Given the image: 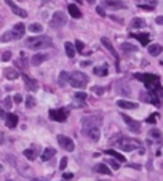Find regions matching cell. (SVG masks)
<instances>
[{"label":"cell","instance_id":"47","mask_svg":"<svg viewBox=\"0 0 163 181\" xmlns=\"http://www.w3.org/2000/svg\"><path fill=\"white\" fill-rule=\"evenodd\" d=\"M155 21H157V24H163V16H158Z\"/></svg>","mask_w":163,"mask_h":181},{"label":"cell","instance_id":"40","mask_svg":"<svg viewBox=\"0 0 163 181\" xmlns=\"http://www.w3.org/2000/svg\"><path fill=\"white\" fill-rule=\"evenodd\" d=\"M96 11H98V15H99V16H104V15H106V11H104V8H102V6H98V8H96Z\"/></svg>","mask_w":163,"mask_h":181},{"label":"cell","instance_id":"22","mask_svg":"<svg viewBox=\"0 0 163 181\" xmlns=\"http://www.w3.org/2000/svg\"><path fill=\"white\" fill-rule=\"evenodd\" d=\"M54 154H56V151H54L53 148H46V149L43 151V154H42V159L46 162V160H50V159H53Z\"/></svg>","mask_w":163,"mask_h":181},{"label":"cell","instance_id":"37","mask_svg":"<svg viewBox=\"0 0 163 181\" xmlns=\"http://www.w3.org/2000/svg\"><path fill=\"white\" fill-rule=\"evenodd\" d=\"M66 165H67V157H62V159H61V162H59V168H61V170H64V168H66Z\"/></svg>","mask_w":163,"mask_h":181},{"label":"cell","instance_id":"54","mask_svg":"<svg viewBox=\"0 0 163 181\" xmlns=\"http://www.w3.org/2000/svg\"><path fill=\"white\" fill-rule=\"evenodd\" d=\"M8 181H11V179H8Z\"/></svg>","mask_w":163,"mask_h":181},{"label":"cell","instance_id":"30","mask_svg":"<svg viewBox=\"0 0 163 181\" xmlns=\"http://www.w3.org/2000/svg\"><path fill=\"white\" fill-rule=\"evenodd\" d=\"M120 47H122L123 51H138V47H134V45H131V43H122Z\"/></svg>","mask_w":163,"mask_h":181},{"label":"cell","instance_id":"49","mask_svg":"<svg viewBox=\"0 0 163 181\" xmlns=\"http://www.w3.org/2000/svg\"><path fill=\"white\" fill-rule=\"evenodd\" d=\"M87 2H88V3H90V5H93V3H94V2H96V0H87Z\"/></svg>","mask_w":163,"mask_h":181},{"label":"cell","instance_id":"8","mask_svg":"<svg viewBox=\"0 0 163 181\" xmlns=\"http://www.w3.org/2000/svg\"><path fill=\"white\" fill-rule=\"evenodd\" d=\"M85 130H87V135L93 143L99 141V136H101V130H99V127H90V128H85Z\"/></svg>","mask_w":163,"mask_h":181},{"label":"cell","instance_id":"17","mask_svg":"<svg viewBox=\"0 0 163 181\" xmlns=\"http://www.w3.org/2000/svg\"><path fill=\"white\" fill-rule=\"evenodd\" d=\"M67 10H69V15L72 16V18H75V19H80V18H82V11L77 8V5L70 3V5L67 6Z\"/></svg>","mask_w":163,"mask_h":181},{"label":"cell","instance_id":"31","mask_svg":"<svg viewBox=\"0 0 163 181\" xmlns=\"http://www.w3.org/2000/svg\"><path fill=\"white\" fill-rule=\"evenodd\" d=\"M24 156H26L27 160H35V152L32 149H26L24 151Z\"/></svg>","mask_w":163,"mask_h":181},{"label":"cell","instance_id":"4","mask_svg":"<svg viewBox=\"0 0 163 181\" xmlns=\"http://www.w3.org/2000/svg\"><path fill=\"white\" fill-rule=\"evenodd\" d=\"M58 143H59V146L64 151H67V152H72L74 149H75V144H74V141L70 140L69 136H64V135H59L58 136Z\"/></svg>","mask_w":163,"mask_h":181},{"label":"cell","instance_id":"23","mask_svg":"<svg viewBox=\"0 0 163 181\" xmlns=\"http://www.w3.org/2000/svg\"><path fill=\"white\" fill-rule=\"evenodd\" d=\"M144 26H146V21L141 19V18H134L130 24V27H133V29H141V27H144Z\"/></svg>","mask_w":163,"mask_h":181},{"label":"cell","instance_id":"25","mask_svg":"<svg viewBox=\"0 0 163 181\" xmlns=\"http://www.w3.org/2000/svg\"><path fill=\"white\" fill-rule=\"evenodd\" d=\"M131 36L134 39H138L141 42V45H147L149 43V36H147V34H131Z\"/></svg>","mask_w":163,"mask_h":181},{"label":"cell","instance_id":"45","mask_svg":"<svg viewBox=\"0 0 163 181\" xmlns=\"http://www.w3.org/2000/svg\"><path fill=\"white\" fill-rule=\"evenodd\" d=\"M155 117H157V115H150V117L147 119V122H149V123H155Z\"/></svg>","mask_w":163,"mask_h":181},{"label":"cell","instance_id":"20","mask_svg":"<svg viewBox=\"0 0 163 181\" xmlns=\"http://www.w3.org/2000/svg\"><path fill=\"white\" fill-rule=\"evenodd\" d=\"M94 170H96L98 173H102V175H107V176L112 175V170H109L106 164H98V165L94 167Z\"/></svg>","mask_w":163,"mask_h":181},{"label":"cell","instance_id":"51","mask_svg":"<svg viewBox=\"0 0 163 181\" xmlns=\"http://www.w3.org/2000/svg\"><path fill=\"white\" fill-rule=\"evenodd\" d=\"M0 172H3V165L2 164H0Z\"/></svg>","mask_w":163,"mask_h":181},{"label":"cell","instance_id":"42","mask_svg":"<svg viewBox=\"0 0 163 181\" xmlns=\"http://www.w3.org/2000/svg\"><path fill=\"white\" fill-rule=\"evenodd\" d=\"M139 8H143V10H152L154 6L152 5H139Z\"/></svg>","mask_w":163,"mask_h":181},{"label":"cell","instance_id":"10","mask_svg":"<svg viewBox=\"0 0 163 181\" xmlns=\"http://www.w3.org/2000/svg\"><path fill=\"white\" fill-rule=\"evenodd\" d=\"M5 2H6V5L10 6L11 11L15 13V15H18V16H21V18H26V16H27V11L23 10V8H19L18 5H15V3H13V0H5Z\"/></svg>","mask_w":163,"mask_h":181},{"label":"cell","instance_id":"46","mask_svg":"<svg viewBox=\"0 0 163 181\" xmlns=\"http://www.w3.org/2000/svg\"><path fill=\"white\" fill-rule=\"evenodd\" d=\"M138 2H149L152 6H155V0H138Z\"/></svg>","mask_w":163,"mask_h":181},{"label":"cell","instance_id":"15","mask_svg":"<svg viewBox=\"0 0 163 181\" xmlns=\"http://www.w3.org/2000/svg\"><path fill=\"white\" fill-rule=\"evenodd\" d=\"M117 106L122 107V109H136L138 104L133 103V101H126V100H118L117 101Z\"/></svg>","mask_w":163,"mask_h":181},{"label":"cell","instance_id":"43","mask_svg":"<svg viewBox=\"0 0 163 181\" xmlns=\"http://www.w3.org/2000/svg\"><path fill=\"white\" fill-rule=\"evenodd\" d=\"M6 117V114H5V111H3V107L0 106V119H5Z\"/></svg>","mask_w":163,"mask_h":181},{"label":"cell","instance_id":"21","mask_svg":"<svg viewBox=\"0 0 163 181\" xmlns=\"http://www.w3.org/2000/svg\"><path fill=\"white\" fill-rule=\"evenodd\" d=\"M163 51V48H161V45H158V43H154V45H149V53L152 55V56H158V55Z\"/></svg>","mask_w":163,"mask_h":181},{"label":"cell","instance_id":"24","mask_svg":"<svg viewBox=\"0 0 163 181\" xmlns=\"http://www.w3.org/2000/svg\"><path fill=\"white\" fill-rule=\"evenodd\" d=\"M64 48H66V55L69 58H74L75 56V47L70 43V42H66L64 43Z\"/></svg>","mask_w":163,"mask_h":181},{"label":"cell","instance_id":"27","mask_svg":"<svg viewBox=\"0 0 163 181\" xmlns=\"http://www.w3.org/2000/svg\"><path fill=\"white\" fill-rule=\"evenodd\" d=\"M106 154H109V156H114V157L117 159L118 162H125V157H123L122 154H120V152H115V151H110V149H107V151H106Z\"/></svg>","mask_w":163,"mask_h":181},{"label":"cell","instance_id":"53","mask_svg":"<svg viewBox=\"0 0 163 181\" xmlns=\"http://www.w3.org/2000/svg\"><path fill=\"white\" fill-rule=\"evenodd\" d=\"M61 181H64V179H61Z\"/></svg>","mask_w":163,"mask_h":181},{"label":"cell","instance_id":"52","mask_svg":"<svg viewBox=\"0 0 163 181\" xmlns=\"http://www.w3.org/2000/svg\"><path fill=\"white\" fill-rule=\"evenodd\" d=\"M32 181H42V179H37V178H35V179H32Z\"/></svg>","mask_w":163,"mask_h":181},{"label":"cell","instance_id":"18","mask_svg":"<svg viewBox=\"0 0 163 181\" xmlns=\"http://www.w3.org/2000/svg\"><path fill=\"white\" fill-rule=\"evenodd\" d=\"M46 59H48L46 55H34L32 59H31V64H32V66H40L42 62L46 61Z\"/></svg>","mask_w":163,"mask_h":181},{"label":"cell","instance_id":"2","mask_svg":"<svg viewBox=\"0 0 163 181\" xmlns=\"http://www.w3.org/2000/svg\"><path fill=\"white\" fill-rule=\"evenodd\" d=\"M69 83L74 88H85V87H87V83H88V77L83 72L75 71V72H72L69 75Z\"/></svg>","mask_w":163,"mask_h":181},{"label":"cell","instance_id":"50","mask_svg":"<svg viewBox=\"0 0 163 181\" xmlns=\"http://www.w3.org/2000/svg\"><path fill=\"white\" fill-rule=\"evenodd\" d=\"M2 140H3V135H2V133H0V143H2Z\"/></svg>","mask_w":163,"mask_h":181},{"label":"cell","instance_id":"16","mask_svg":"<svg viewBox=\"0 0 163 181\" xmlns=\"http://www.w3.org/2000/svg\"><path fill=\"white\" fill-rule=\"evenodd\" d=\"M3 74H5V77L8 79V80H16L19 77L18 71H16V69H13V67H6L5 71H3Z\"/></svg>","mask_w":163,"mask_h":181},{"label":"cell","instance_id":"48","mask_svg":"<svg viewBox=\"0 0 163 181\" xmlns=\"http://www.w3.org/2000/svg\"><path fill=\"white\" fill-rule=\"evenodd\" d=\"M72 178V173H64V179H70Z\"/></svg>","mask_w":163,"mask_h":181},{"label":"cell","instance_id":"7","mask_svg":"<svg viewBox=\"0 0 163 181\" xmlns=\"http://www.w3.org/2000/svg\"><path fill=\"white\" fill-rule=\"evenodd\" d=\"M122 117H123L125 123L128 125V130H130V131H133V133H141V123H139V122L130 119L128 115H122Z\"/></svg>","mask_w":163,"mask_h":181},{"label":"cell","instance_id":"26","mask_svg":"<svg viewBox=\"0 0 163 181\" xmlns=\"http://www.w3.org/2000/svg\"><path fill=\"white\" fill-rule=\"evenodd\" d=\"M29 31L34 32V34H40L42 31H43V27H42V24H39V23H32L29 26Z\"/></svg>","mask_w":163,"mask_h":181},{"label":"cell","instance_id":"28","mask_svg":"<svg viewBox=\"0 0 163 181\" xmlns=\"http://www.w3.org/2000/svg\"><path fill=\"white\" fill-rule=\"evenodd\" d=\"M94 74L96 75H107V66H98V67H94Z\"/></svg>","mask_w":163,"mask_h":181},{"label":"cell","instance_id":"13","mask_svg":"<svg viewBox=\"0 0 163 181\" xmlns=\"http://www.w3.org/2000/svg\"><path fill=\"white\" fill-rule=\"evenodd\" d=\"M101 43H102V45H104L106 48H107V50H109V51H110V55H112V56H114V58H115V62H117V64H118V55L115 53V48H114V45H112V43H110V40H109L107 37H102V39H101Z\"/></svg>","mask_w":163,"mask_h":181},{"label":"cell","instance_id":"44","mask_svg":"<svg viewBox=\"0 0 163 181\" xmlns=\"http://www.w3.org/2000/svg\"><path fill=\"white\" fill-rule=\"evenodd\" d=\"M23 101V96L21 95H15V103H21Z\"/></svg>","mask_w":163,"mask_h":181},{"label":"cell","instance_id":"29","mask_svg":"<svg viewBox=\"0 0 163 181\" xmlns=\"http://www.w3.org/2000/svg\"><path fill=\"white\" fill-rule=\"evenodd\" d=\"M10 40H15V37H13L11 31H8V32L2 34V37H0V42H3V43H6V42H10Z\"/></svg>","mask_w":163,"mask_h":181},{"label":"cell","instance_id":"39","mask_svg":"<svg viewBox=\"0 0 163 181\" xmlns=\"http://www.w3.org/2000/svg\"><path fill=\"white\" fill-rule=\"evenodd\" d=\"M93 92H94L96 95H102V93H104V88H102V87H93Z\"/></svg>","mask_w":163,"mask_h":181},{"label":"cell","instance_id":"9","mask_svg":"<svg viewBox=\"0 0 163 181\" xmlns=\"http://www.w3.org/2000/svg\"><path fill=\"white\" fill-rule=\"evenodd\" d=\"M24 32H26V26H24L23 23H18V24H15V27H13V31H11V34H13V37H15V40L23 39Z\"/></svg>","mask_w":163,"mask_h":181},{"label":"cell","instance_id":"3","mask_svg":"<svg viewBox=\"0 0 163 181\" xmlns=\"http://www.w3.org/2000/svg\"><path fill=\"white\" fill-rule=\"evenodd\" d=\"M67 23V18L64 15V11H54L51 19H50V27H54V29H58V27L64 26Z\"/></svg>","mask_w":163,"mask_h":181},{"label":"cell","instance_id":"35","mask_svg":"<svg viewBox=\"0 0 163 181\" xmlns=\"http://www.w3.org/2000/svg\"><path fill=\"white\" fill-rule=\"evenodd\" d=\"M83 42H80V40H77V43H75V48H77V51H79V53H82L83 51Z\"/></svg>","mask_w":163,"mask_h":181},{"label":"cell","instance_id":"11","mask_svg":"<svg viewBox=\"0 0 163 181\" xmlns=\"http://www.w3.org/2000/svg\"><path fill=\"white\" fill-rule=\"evenodd\" d=\"M106 6H109L112 10H123L126 8V3H123L122 0H106Z\"/></svg>","mask_w":163,"mask_h":181},{"label":"cell","instance_id":"32","mask_svg":"<svg viewBox=\"0 0 163 181\" xmlns=\"http://www.w3.org/2000/svg\"><path fill=\"white\" fill-rule=\"evenodd\" d=\"M87 98H88V95H87V93H83V92H77V93H75V100H77V101H80V103H83Z\"/></svg>","mask_w":163,"mask_h":181},{"label":"cell","instance_id":"36","mask_svg":"<svg viewBox=\"0 0 163 181\" xmlns=\"http://www.w3.org/2000/svg\"><path fill=\"white\" fill-rule=\"evenodd\" d=\"M2 59H3V61H10V59H11V51H3Z\"/></svg>","mask_w":163,"mask_h":181},{"label":"cell","instance_id":"14","mask_svg":"<svg viewBox=\"0 0 163 181\" xmlns=\"http://www.w3.org/2000/svg\"><path fill=\"white\" fill-rule=\"evenodd\" d=\"M18 122H19L18 115H15V114H6L5 123H6V127H8V128H15L16 125H18Z\"/></svg>","mask_w":163,"mask_h":181},{"label":"cell","instance_id":"5","mask_svg":"<svg viewBox=\"0 0 163 181\" xmlns=\"http://www.w3.org/2000/svg\"><path fill=\"white\" fill-rule=\"evenodd\" d=\"M67 111L64 109H51L50 111V119L56 122H66L67 120Z\"/></svg>","mask_w":163,"mask_h":181},{"label":"cell","instance_id":"33","mask_svg":"<svg viewBox=\"0 0 163 181\" xmlns=\"http://www.w3.org/2000/svg\"><path fill=\"white\" fill-rule=\"evenodd\" d=\"M34 106H35V98H34V96H27V98H26V107L32 109Z\"/></svg>","mask_w":163,"mask_h":181},{"label":"cell","instance_id":"6","mask_svg":"<svg viewBox=\"0 0 163 181\" xmlns=\"http://www.w3.org/2000/svg\"><path fill=\"white\" fill-rule=\"evenodd\" d=\"M118 148L125 151V152H130V151H134L138 148V141L134 140H120L118 141Z\"/></svg>","mask_w":163,"mask_h":181},{"label":"cell","instance_id":"12","mask_svg":"<svg viewBox=\"0 0 163 181\" xmlns=\"http://www.w3.org/2000/svg\"><path fill=\"white\" fill-rule=\"evenodd\" d=\"M23 79H24V83H26V87H27V90H31V92H35V90L39 88V83H37V80L35 79H32L31 75H23Z\"/></svg>","mask_w":163,"mask_h":181},{"label":"cell","instance_id":"41","mask_svg":"<svg viewBox=\"0 0 163 181\" xmlns=\"http://www.w3.org/2000/svg\"><path fill=\"white\" fill-rule=\"evenodd\" d=\"M109 164H110L112 167H114V168H115V170H118V168H120V165H118V164H117L115 160H109Z\"/></svg>","mask_w":163,"mask_h":181},{"label":"cell","instance_id":"38","mask_svg":"<svg viewBox=\"0 0 163 181\" xmlns=\"http://www.w3.org/2000/svg\"><path fill=\"white\" fill-rule=\"evenodd\" d=\"M150 136H152V138H160V136H161L160 130H150Z\"/></svg>","mask_w":163,"mask_h":181},{"label":"cell","instance_id":"1","mask_svg":"<svg viewBox=\"0 0 163 181\" xmlns=\"http://www.w3.org/2000/svg\"><path fill=\"white\" fill-rule=\"evenodd\" d=\"M26 47L31 50H43V48L53 47V42L46 36H39V37H27L26 39Z\"/></svg>","mask_w":163,"mask_h":181},{"label":"cell","instance_id":"19","mask_svg":"<svg viewBox=\"0 0 163 181\" xmlns=\"http://www.w3.org/2000/svg\"><path fill=\"white\" fill-rule=\"evenodd\" d=\"M69 72H66V71H62V72H59V77H58V83H59V87H66L67 83H69Z\"/></svg>","mask_w":163,"mask_h":181},{"label":"cell","instance_id":"34","mask_svg":"<svg viewBox=\"0 0 163 181\" xmlns=\"http://www.w3.org/2000/svg\"><path fill=\"white\" fill-rule=\"evenodd\" d=\"M11 103H13V101H11L10 96H8V98H5V100H3V107H5V109H10V107L13 106Z\"/></svg>","mask_w":163,"mask_h":181}]
</instances>
